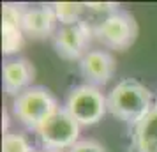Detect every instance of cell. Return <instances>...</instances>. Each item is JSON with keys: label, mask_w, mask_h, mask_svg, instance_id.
Instances as JSON below:
<instances>
[{"label": "cell", "mask_w": 157, "mask_h": 152, "mask_svg": "<svg viewBox=\"0 0 157 152\" xmlns=\"http://www.w3.org/2000/svg\"><path fill=\"white\" fill-rule=\"evenodd\" d=\"M152 108L150 90L134 78H125L117 83L108 95V111L127 124L138 126Z\"/></svg>", "instance_id": "1"}, {"label": "cell", "mask_w": 157, "mask_h": 152, "mask_svg": "<svg viewBox=\"0 0 157 152\" xmlns=\"http://www.w3.org/2000/svg\"><path fill=\"white\" fill-rule=\"evenodd\" d=\"M57 101L55 97L43 87H30L20 95H16L13 111L30 129H39V126L48 117L57 111Z\"/></svg>", "instance_id": "2"}, {"label": "cell", "mask_w": 157, "mask_h": 152, "mask_svg": "<svg viewBox=\"0 0 157 152\" xmlns=\"http://www.w3.org/2000/svg\"><path fill=\"white\" fill-rule=\"evenodd\" d=\"M65 110L79 126H92L99 122L108 111V99L97 87L79 85L71 90Z\"/></svg>", "instance_id": "3"}, {"label": "cell", "mask_w": 157, "mask_h": 152, "mask_svg": "<svg viewBox=\"0 0 157 152\" xmlns=\"http://www.w3.org/2000/svg\"><path fill=\"white\" fill-rule=\"evenodd\" d=\"M94 34L104 46L124 51L136 41L138 25L132 14L125 11H115L94 29Z\"/></svg>", "instance_id": "4"}, {"label": "cell", "mask_w": 157, "mask_h": 152, "mask_svg": "<svg viewBox=\"0 0 157 152\" xmlns=\"http://www.w3.org/2000/svg\"><path fill=\"white\" fill-rule=\"evenodd\" d=\"M37 133H39L41 142L51 150L71 149L78 142L79 124L74 120V117L67 110L58 108L39 126Z\"/></svg>", "instance_id": "5"}, {"label": "cell", "mask_w": 157, "mask_h": 152, "mask_svg": "<svg viewBox=\"0 0 157 152\" xmlns=\"http://www.w3.org/2000/svg\"><path fill=\"white\" fill-rule=\"evenodd\" d=\"M90 36H92V29L83 20L71 23V25H62L53 37L55 50L60 57L67 60L85 57L86 46L90 43Z\"/></svg>", "instance_id": "6"}, {"label": "cell", "mask_w": 157, "mask_h": 152, "mask_svg": "<svg viewBox=\"0 0 157 152\" xmlns=\"http://www.w3.org/2000/svg\"><path fill=\"white\" fill-rule=\"evenodd\" d=\"M23 13L13 4L2 6V50L4 55H13L23 46Z\"/></svg>", "instance_id": "7"}, {"label": "cell", "mask_w": 157, "mask_h": 152, "mask_svg": "<svg viewBox=\"0 0 157 152\" xmlns=\"http://www.w3.org/2000/svg\"><path fill=\"white\" fill-rule=\"evenodd\" d=\"M81 72L86 80L94 85H104L111 80L115 72V60L108 51H88L81 58Z\"/></svg>", "instance_id": "8"}, {"label": "cell", "mask_w": 157, "mask_h": 152, "mask_svg": "<svg viewBox=\"0 0 157 152\" xmlns=\"http://www.w3.org/2000/svg\"><path fill=\"white\" fill-rule=\"evenodd\" d=\"M36 76L34 65L27 58H14L4 64V88L11 95H20L25 92Z\"/></svg>", "instance_id": "9"}, {"label": "cell", "mask_w": 157, "mask_h": 152, "mask_svg": "<svg viewBox=\"0 0 157 152\" xmlns=\"http://www.w3.org/2000/svg\"><path fill=\"white\" fill-rule=\"evenodd\" d=\"M58 18L55 14L53 7H37V9H29L23 13L21 27L23 34L34 37V39H43L48 37L55 30Z\"/></svg>", "instance_id": "10"}, {"label": "cell", "mask_w": 157, "mask_h": 152, "mask_svg": "<svg viewBox=\"0 0 157 152\" xmlns=\"http://www.w3.org/2000/svg\"><path fill=\"white\" fill-rule=\"evenodd\" d=\"M134 145L138 152H157V104L136 126Z\"/></svg>", "instance_id": "11"}, {"label": "cell", "mask_w": 157, "mask_h": 152, "mask_svg": "<svg viewBox=\"0 0 157 152\" xmlns=\"http://www.w3.org/2000/svg\"><path fill=\"white\" fill-rule=\"evenodd\" d=\"M53 11L57 14L58 21L62 25H71L81 20V13L85 9V4H79V2H55Z\"/></svg>", "instance_id": "12"}, {"label": "cell", "mask_w": 157, "mask_h": 152, "mask_svg": "<svg viewBox=\"0 0 157 152\" xmlns=\"http://www.w3.org/2000/svg\"><path fill=\"white\" fill-rule=\"evenodd\" d=\"M2 152H36L27 138L16 133H6L2 140Z\"/></svg>", "instance_id": "13"}, {"label": "cell", "mask_w": 157, "mask_h": 152, "mask_svg": "<svg viewBox=\"0 0 157 152\" xmlns=\"http://www.w3.org/2000/svg\"><path fill=\"white\" fill-rule=\"evenodd\" d=\"M69 152H106L104 147L95 142V140H78L76 143L72 145Z\"/></svg>", "instance_id": "14"}, {"label": "cell", "mask_w": 157, "mask_h": 152, "mask_svg": "<svg viewBox=\"0 0 157 152\" xmlns=\"http://www.w3.org/2000/svg\"><path fill=\"white\" fill-rule=\"evenodd\" d=\"M36 152H62V150H51V149H46V150H36Z\"/></svg>", "instance_id": "15"}]
</instances>
